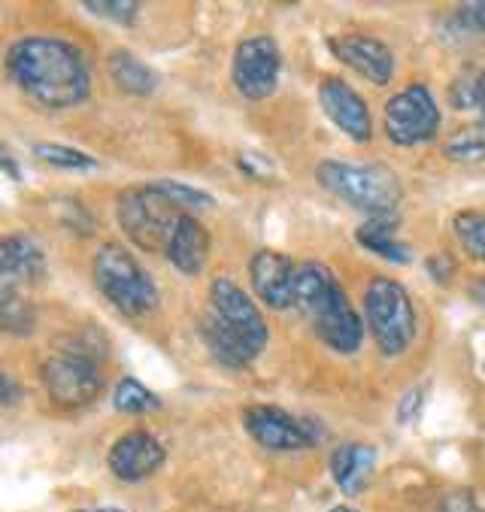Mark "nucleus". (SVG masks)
<instances>
[{"mask_svg":"<svg viewBox=\"0 0 485 512\" xmlns=\"http://www.w3.org/2000/svg\"><path fill=\"white\" fill-rule=\"evenodd\" d=\"M13 85L43 110H70L88 97L91 70L85 52L61 37H22L7 49Z\"/></svg>","mask_w":485,"mask_h":512,"instance_id":"obj_1","label":"nucleus"},{"mask_svg":"<svg viewBox=\"0 0 485 512\" xmlns=\"http://www.w3.org/2000/svg\"><path fill=\"white\" fill-rule=\"evenodd\" d=\"M201 337L210 355L225 367L252 364L270 340L255 300L228 276L210 282V303L201 319Z\"/></svg>","mask_w":485,"mask_h":512,"instance_id":"obj_2","label":"nucleus"},{"mask_svg":"<svg viewBox=\"0 0 485 512\" xmlns=\"http://www.w3.org/2000/svg\"><path fill=\"white\" fill-rule=\"evenodd\" d=\"M91 279L116 310L128 319L149 316L161 294L149 270L119 243H101L91 258Z\"/></svg>","mask_w":485,"mask_h":512,"instance_id":"obj_3","label":"nucleus"},{"mask_svg":"<svg viewBox=\"0 0 485 512\" xmlns=\"http://www.w3.org/2000/svg\"><path fill=\"white\" fill-rule=\"evenodd\" d=\"M322 188L346 200L349 207L364 210L370 219L392 216L401 203L398 176L379 164H349V161H322L316 167Z\"/></svg>","mask_w":485,"mask_h":512,"instance_id":"obj_4","label":"nucleus"},{"mask_svg":"<svg viewBox=\"0 0 485 512\" xmlns=\"http://www.w3.org/2000/svg\"><path fill=\"white\" fill-rule=\"evenodd\" d=\"M364 319L385 358H398L416 337V310L407 288L388 276H373L364 288Z\"/></svg>","mask_w":485,"mask_h":512,"instance_id":"obj_5","label":"nucleus"},{"mask_svg":"<svg viewBox=\"0 0 485 512\" xmlns=\"http://www.w3.org/2000/svg\"><path fill=\"white\" fill-rule=\"evenodd\" d=\"M182 216L185 210H179L155 182L125 188L116 200L119 228L134 246L146 252H164Z\"/></svg>","mask_w":485,"mask_h":512,"instance_id":"obj_6","label":"nucleus"},{"mask_svg":"<svg viewBox=\"0 0 485 512\" xmlns=\"http://www.w3.org/2000/svg\"><path fill=\"white\" fill-rule=\"evenodd\" d=\"M43 388L55 406L79 409L91 403L104 388V373L97 364V355L91 349H82L76 340L67 349H58L43 367H40Z\"/></svg>","mask_w":485,"mask_h":512,"instance_id":"obj_7","label":"nucleus"},{"mask_svg":"<svg viewBox=\"0 0 485 512\" xmlns=\"http://www.w3.org/2000/svg\"><path fill=\"white\" fill-rule=\"evenodd\" d=\"M385 119V134L398 146H419L437 137L440 131V107L428 85L416 82L398 91L395 97H388V104L382 110Z\"/></svg>","mask_w":485,"mask_h":512,"instance_id":"obj_8","label":"nucleus"},{"mask_svg":"<svg viewBox=\"0 0 485 512\" xmlns=\"http://www.w3.org/2000/svg\"><path fill=\"white\" fill-rule=\"evenodd\" d=\"M243 428L258 446L270 452H301L322 440L319 422L298 419L279 406H264V403L243 409Z\"/></svg>","mask_w":485,"mask_h":512,"instance_id":"obj_9","label":"nucleus"},{"mask_svg":"<svg viewBox=\"0 0 485 512\" xmlns=\"http://www.w3.org/2000/svg\"><path fill=\"white\" fill-rule=\"evenodd\" d=\"M282 55L273 37H249L234 49V88L249 100H264L276 91Z\"/></svg>","mask_w":485,"mask_h":512,"instance_id":"obj_10","label":"nucleus"},{"mask_svg":"<svg viewBox=\"0 0 485 512\" xmlns=\"http://www.w3.org/2000/svg\"><path fill=\"white\" fill-rule=\"evenodd\" d=\"M319 104L325 116L355 143H367L373 137V119L364 104V97L343 79L325 76L319 85Z\"/></svg>","mask_w":485,"mask_h":512,"instance_id":"obj_11","label":"nucleus"},{"mask_svg":"<svg viewBox=\"0 0 485 512\" xmlns=\"http://www.w3.org/2000/svg\"><path fill=\"white\" fill-rule=\"evenodd\" d=\"M328 49L334 52L337 61H343L349 70H355L361 79L373 85H388L395 76V52L376 37L343 34V37H331Z\"/></svg>","mask_w":485,"mask_h":512,"instance_id":"obj_12","label":"nucleus"},{"mask_svg":"<svg viewBox=\"0 0 485 512\" xmlns=\"http://www.w3.org/2000/svg\"><path fill=\"white\" fill-rule=\"evenodd\" d=\"M295 267L288 255L276 249H258L249 258V282L255 297L267 310H288L291 291H295Z\"/></svg>","mask_w":485,"mask_h":512,"instance_id":"obj_13","label":"nucleus"},{"mask_svg":"<svg viewBox=\"0 0 485 512\" xmlns=\"http://www.w3.org/2000/svg\"><path fill=\"white\" fill-rule=\"evenodd\" d=\"M107 464H110L116 479L143 482L164 464V446H161V440L155 434L137 428V431L122 434L113 443V449L107 455Z\"/></svg>","mask_w":485,"mask_h":512,"instance_id":"obj_14","label":"nucleus"},{"mask_svg":"<svg viewBox=\"0 0 485 512\" xmlns=\"http://www.w3.org/2000/svg\"><path fill=\"white\" fill-rule=\"evenodd\" d=\"M313 331L316 337L334 349L337 355H355L361 349V340H364V322L361 316L355 313V306L349 303L346 291H340L334 297V303L328 310L313 322Z\"/></svg>","mask_w":485,"mask_h":512,"instance_id":"obj_15","label":"nucleus"},{"mask_svg":"<svg viewBox=\"0 0 485 512\" xmlns=\"http://www.w3.org/2000/svg\"><path fill=\"white\" fill-rule=\"evenodd\" d=\"M46 276V258L43 249L25 237V234H10L0 243V285L7 288H28Z\"/></svg>","mask_w":485,"mask_h":512,"instance_id":"obj_16","label":"nucleus"},{"mask_svg":"<svg viewBox=\"0 0 485 512\" xmlns=\"http://www.w3.org/2000/svg\"><path fill=\"white\" fill-rule=\"evenodd\" d=\"M340 291L343 288L337 285L334 273L322 261H301L295 267V291H291V306H298V310L310 322H316L334 303V297Z\"/></svg>","mask_w":485,"mask_h":512,"instance_id":"obj_17","label":"nucleus"},{"mask_svg":"<svg viewBox=\"0 0 485 512\" xmlns=\"http://www.w3.org/2000/svg\"><path fill=\"white\" fill-rule=\"evenodd\" d=\"M164 255H167V261L179 273L198 276L207 267V261H210V231L204 228L201 219H194L191 213H185L179 219V225H176Z\"/></svg>","mask_w":485,"mask_h":512,"instance_id":"obj_18","label":"nucleus"},{"mask_svg":"<svg viewBox=\"0 0 485 512\" xmlns=\"http://www.w3.org/2000/svg\"><path fill=\"white\" fill-rule=\"evenodd\" d=\"M376 464V449L367 443H346L340 449H334L331 455V476L340 485V491L346 494H358Z\"/></svg>","mask_w":485,"mask_h":512,"instance_id":"obj_19","label":"nucleus"},{"mask_svg":"<svg viewBox=\"0 0 485 512\" xmlns=\"http://www.w3.org/2000/svg\"><path fill=\"white\" fill-rule=\"evenodd\" d=\"M355 240H358L367 252H373V255L385 258V261H392V264H407V261L413 258V255H410V246L401 243V240L395 237V219H392V216L367 219V222L355 231Z\"/></svg>","mask_w":485,"mask_h":512,"instance_id":"obj_20","label":"nucleus"},{"mask_svg":"<svg viewBox=\"0 0 485 512\" xmlns=\"http://www.w3.org/2000/svg\"><path fill=\"white\" fill-rule=\"evenodd\" d=\"M107 70L113 76V82L128 91V94H137V97H146L158 88V73L143 64L134 52L128 49H113L110 58H107Z\"/></svg>","mask_w":485,"mask_h":512,"instance_id":"obj_21","label":"nucleus"},{"mask_svg":"<svg viewBox=\"0 0 485 512\" xmlns=\"http://www.w3.org/2000/svg\"><path fill=\"white\" fill-rule=\"evenodd\" d=\"M449 104L461 113H479L485 125V70H464L449 85Z\"/></svg>","mask_w":485,"mask_h":512,"instance_id":"obj_22","label":"nucleus"},{"mask_svg":"<svg viewBox=\"0 0 485 512\" xmlns=\"http://www.w3.org/2000/svg\"><path fill=\"white\" fill-rule=\"evenodd\" d=\"M0 322H4V328H7L10 334L25 337V334L34 331L37 313H34V306L22 297V291L0 285Z\"/></svg>","mask_w":485,"mask_h":512,"instance_id":"obj_23","label":"nucleus"},{"mask_svg":"<svg viewBox=\"0 0 485 512\" xmlns=\"http://www.w3.org/2000/svg\"><path fill=\"white\" fill-rule=\"evenodd\" d=\"M452 231H455V240L461 243L464 255L470 261L485 264V213H476V210L458 213L452 219Z\"/></svg>","mask_w":485,"mask_h":512,"instance_id":"obj_24","label":"nucleus"},{"mask_svg":"<svg viewBox=\"0 0 485 512\" xmlns=\"http://www.w3.org/2000/svg\"><path fill=\"white\" fill-rule=\"evenodd\" d=\"M113 406L119 409V413H125V416H143V413H155V409L161 406V400L143 382L125 376L116 385V391H113Z\"/></svg>","mask_w":485,"mask_h":512,"instance_id":"obj_25","label":"nucleus"},{"mask_svg":"<svg viewBox=\"0 0 485 512\" xmlns=\"http://www.w3.org/2000/svg\"><path fill=\"white\" fill-rule=\"evenodd\" d=\"M443 155H446L449 161H461V164L485 161V125L455 131V134L446 140Z\"/></svg>","mask_w":485,"mask_h":512,"instance_id":"obj_26","label":"nucleus"},{"mask_svg":"<svg viewBox=\"0 0 485 512\" xmlns=\"http://www.w3.org/2000/svg\"><path fill=\"white\" fill-rule=\"evenodd\" d=\"M443 28L449 34L461 37H479L485 34V0H473V4H461L455 7V13L443 22Z\"/></svg>","mask_w":485,"mask_h":512,"instance_id":"obj_27","label":"nucleus"},{"mask_svg":"<svg viewBox=\"0 0 485 512\" xmlns=\"http://www.w3.org/2000/svg\"><path fill=\"white\" fill-rule=\"evenodd\" d=\"M34 155L52 167H61V170H94L97 167V161L91 155L70 149V146H61V143H37Z\"/></svg>","mask_w":485,"mask_h":512,"instance_id":"obj_28","label":"nucleus"},{"mask_svg":"<svg viewBox=\"0 0 485 512\" xmlns=\"http://www.w3.org/2000/svg\"><path fill=\"white\" fill-rule=\"evenodd\" d=\"M179 210H207L213 207V194L194 188V185H185V182H176V179H158L155 182Z\"/></svg>","mask_w":485,"mask_h":512,"instance_id":"obj_29","label":"nucleus"},{"mask_svg":"<svg viewBox=\"0 0 485 512\" xmlns=\"http://www.w3.org/2000/svg\"><path fill=\"white\" fill-rule=\"evenodd\" d=\"M91 16L97 19H110L116 25H131L140 13V4L134 0H85L82 4Z\"/></svg>","mask_w":485,"mask_h":512,"instance_id":"obj_30","label":"nucleus"},{"mask_svg":"<svg viewBox=\"0 0 485 512\" xmlns=\"http://www.w3.org/2000/svg\"><path fill=\"white\" fill-rule=\"evenodd\" d=\"M422 406H425V388L416 385V388H410V391L401 397V403H398V422H401V425L416 422L419 413H422Z\"/></svg>","mask_w":485,"mask_h":512,"instance_id":"obj_31","label":"nucleus"},{"mask_svg":"<svg viewBox=\"0 0 485 512\" xmlns=\"http://www.w3.org/2000/svg\"><path fill=\"white\" fill-rule=\"evenodd\" d=\"M452 270H455V264H452V258H449L446 252H437L434 258H428V273H431L434 279H440V282H449Z\"/></svg>","mask_w":485,"mask_h":512,"instance_id":"obj_32","label":"nucleus"},{"mask_svg":"<svg viewBox=\"0 0 485 512\" xmlns=\"http://www.w3.org/2000/svg\"><path fill=\"white\" fill-rule=\"evenodd\" d=\"M0 382H4V406H13L16 403V385H13L10 373L0 376Z\"/></svg>","mask_w":485,"mask_h":512,"instance_id":"obj_33","label":"nucleus"},{"mask_svg":"<svg viewBox=\"0 0 485 512\" xmlns=\"http://www.w3.org/2000/svg\"><path fill=\"white\" fill-rule=\"evenodd\" d=\"M467 294H470V300H476V303H485V276H479L470 288H467Z\"/></svg>","mask_w":485,"mask_h":512,"instance_id":"obj_34","label":"nucleus"},{"mask_svg":"<svg viewBox=\"0 0 485 512\" xmlns=\"http://www.w3.org/2000/svg\"><path fill=\"white\" fill-rule=\"evenodd\" d=\"M76 512H122V509H113V506H101V509H76Z\"/></svg>","mask_w":485,"mask_h":512,"instance_id":"obj_35","label":"nucleus"},{"mask_svg":"<svg viewBox=\"0 0 485 512\" xmlns=\"http://www.w3.org/2000/svg\"><path fill=\"white\" fill-rule=\"evenodd\" d=\"M331 512H358V509H352V506H334Z\"/></svg>","mask_w":485,"mask_h":512,"instance_id":"obj_36","label":"nucleus"}]
</instances>
